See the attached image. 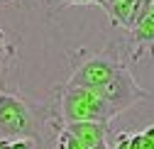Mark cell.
<instances>
[{"instance_id": "cell-9", "label": "cell", "mask_w": 154, "mask_h": 149, "mask_svg": "<svg viewBox=\"0 0 154 149\" xmlns=\"http://www.w3.org/2000/svg\"><path fill=\"white\" fill-rule=\"evenodd\" d=\"M12 54H15V49L10 47V42H8V37H5V32H3V27H0V61L8 64Z\"/></svg>"}, {"instance_id": "cell-12", "label": "cell", "mask_w": 154, "mask_h": 149, "mask_svg": "<svg viewBox=\"0 0 154 149\" xmlns=\"http://www.w3.org/2000/svg\"><path fill=\"white\" fill-rule=\"evenodd\" d=\"M66 5H88V3H95V0H64Z\"/></svg>"}, {"instance_id": "cell-17", "label": "cell", "mask_w": 154, "mask_h": 149, "mask_svg": "<svg viewBox=\"0 0 154 149\" xmlns=\"http://www.w3.org/2000/svg\"><path fill=\"white\" fill-rule=\"evenodd\" d=\"M152 3H154V0H152Z\"/></svg>"}, {"instance_id": "cell-1", "label": "cell", "mask_w": 154, "mask_h": 149, "mask_svg": "<svg viewBox=\"0 0 154 149\" xmlns=\"http://www.w3.org/2000/svg\"><path fill=\"white\" fill-rule=\"evenodd\" d=\"M61 117L64 125L71 122H105L110 125L115 110L100 96L98 88H73L66 86L61 93Z\"/></svg>"}, {"instance_id": "cell-6", "label": "cell", "mask_w": 154, "mask_h": 149, "mask_svg": "<svg viewBox=\"0 0 154 149\" xmlns=\"http://www.w3.org/2000/svg\"><path fill=\"white\" fill-rule=\"evenodd\" d=\"M132 59H140L144 49L154 54V3H149V10L142 17V22L132 29Z\"/></svg>"}, {"instance_id": "cell-16", "label": "cell", "mask_w": 154, "mask_h": 149, "mask_svg": "<svg viewBox=\"0 0 154 149\" xmlns=\"http://www.w3.org/2000/svg\"><path fill=\"white\" fill-rule=\"evenodd\" d=\"M3 68H5V64H3V61H0V73H3Z\"/></svg>"}, {"instance_id": "cell-10", "label": "cell", "mask_w": 154, "mask_h": 149, "mask_svg": "<svg viewBox=\"0 0 154 149\" xmlns=\"http://www.w3.org/2000/svg\"><path fill=\"white\" fill-rule=\"evenodd\" d=\"M10 149H37L32 137H15L10 139Z\"/></svg>"}, {"instance_id": "cell-5", "label": "cell", "mask_w": 154, "mask_h": 149, "mask_svg": "<svg viewBox=\"0 0 154 149\" xmlns=\"http://www.w3.org/2000/svg\"><path fill=\"white\" fill-rule=\"evenodd\" d=\"M149 3H152V0H118V3L108 5L105 12H108L110 22L115 27H125V29L132 32L134 27L142 22V17L147 15Z\"/></svg>"}, {"instance_id": "cell-4", "label": "cell", "mask_w": 154, "mask_h": 149, "mask_svg": "<svg viewBox=\"0 0 154 149\" xmlns=\"http://www.w3.org/2000/svg\"><path fill=\"white\" fill-rule=\"evenodd\" d=\"M98 90H100V96L108 100V105L115 110V115H120V113H125V110H130L132 105L152 98V93L144 90L137 81H134L132 71L127 66H122L118 73H115V78L108 86L98 88Z\"/></svg>"}, {"instance_id": "cell-2", "label": "cell", "mask_w": 154, "mask_h": 149, "mask_svg": "<svg viewBox=\"0 0 154 149\" xmlns=\"http://www.w3.org/2000/svg\"><path fill=\"white\" fill-rule=\"evenodd\" d=\"M34 115L32 108L15 93L0 90V139L32 137Z\"/></svg>"}, {"instance_id": "cell-11", "label": "cell", "mask_w": 154, "mask_h": 149, "mask_svg": "<svg viewBox=\"0 0 154 149\" xmlns=\"http://www.w3.org/2000/svg\"><path fill=\"white\" fill-rule=\"evenodd\" d=\"M130 137H132V135H125V132L118 135V139H115V147H112V149H130Z\"/></svg>"}, {"instance_id": "cell-15", "label": "cell", "mask_w": 154, "mask_h": 149, "mask_svg": "<svg viewBox=\"0 0 154 149\" xmlns=\"http://www.w3.org/2000/svg\"><path fill=\"white\" fill-rule=\"evenodd\" d=\"M91 149H110V147H108V144L103 142V144H98V147H91Z\"/></svg>"}, {"instance_id": "cell-8", "label": "cell", "mask_w": 154, "mask_h": 149, "mask_svg": "<svg viewBox=\"0 0 154 149\" xmlns=\"http://www.w3.org/2000/svg\"><path fill=\"white\" fill-rule=\"evenodd\" d=\"M56 149H88L83 142H79L76 137H71L66 129L59 132V142H56Z\"/></svg>"}, {"instance_id": "cell-7", "label": "cell", "mask_w": 154, "mask_h": 149, "mask_svg": "<svg viewBox=\"0 0 154 149\" xmlns=\"http://www.w3.org/2000/svg\"><path fill=\"white\" fill-rule=\"evenodd\" d=\"M64 129L79 142H83L88 149L103 144L105 137H108V125L105 122H71V125H64Z\"/></svg>"}, {"instance_id": "cell-13", "label": "cell", "mask_w": 154, "mask_h": 149, "mask_svg": "<svg viewBox=\"0 0 154 149\" xmlns=\"http://www.w3.org/2000/svg\"><path fill=\"white\" fill-rule=\"evenodd\" d=\"M142 135H144L147 139H152V142H154V125H149V127L144 129V132H142Z\"/></svg>"}, {"instance_id": "cell-14", "label": "cell", "mask_w": 154, "mask_h": 149, "mask_svg": "<svg viewBox=\"0 0 154 149\" xmlns=\"http://www.w3.org/2000/svg\"><path fill=\"white\" fill-rule=\"evenodd\" d=\"M0 149H10V139H0Z\"/></svg>"}, {"instance_id": "cell-3", "label": "cell", "mask_w": 154, "mask_h": 149, "mask_svg": "<svg viewBox=\"0 0 154 149\" xmlns=\"http://www.w3.org/2000/svg\"><path fill=\"white\" fill-rule=\"evenodd\" d=\"M122 66L125 64L118 61L112 54H93V56H88L83 64H79L73 68L69 86H73V88H103L115 78V73Z\"/></svg>"}]
</instances>
